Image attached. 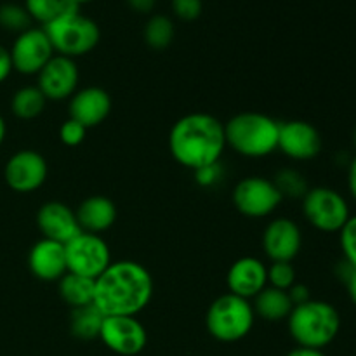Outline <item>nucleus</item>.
I'll list each match as a JSON object with an SVG mask.
<instances>
[{"label":"nucleus","instance_id":"cd10ccee","mask_svg":"<svg viewBox=\"0 0 356 356\" xmlns=\"http://www.w3.org/2000/svg\"><path fill=\"white\" fill-rule=\"evenodd\" d=\"M0 28L13 33H23L31 28V17L24 6L14 2H6L0 6Z\"/></svg>","mask_w":356,"mask_h":356},{"label":"nucleus","instance_id":"4468645a","mask_svg":"<svg viewBox=\"0 0 356 356\" xmlns=\"http://www.w3.org/2000/svg\"><path fill=\"white\" fill-rule=\"evenodd\" d=\"M277 149L292 160H312L322 149V138L315 125L309 122H282L278 127Z\"/></svg>","mask_w":356,"mask_h":356},{"label":"nucleus","instance_id":"4be33fe9","mask_svg":"<svg viewBox=\"0 0 356 356\" xmlns=\"http://www.w3.org/2000/svg\"><path fill=\"white\" fill-rule=\"evenodd\" d=\"M58 291L66 305L75 308L94 305V280L66 271L58 282Z\"/></svg>","mask_w":356,"mask_h":356},{"label":"nucleus","instance_id":"b1692460","mask_svg":"<svg viewBox=\"0 0 356 356\" xmlns=\"http://www.w3.org/2000/svg\"><path fill=\"white\" fill-rule=\"evenodd\" d=\"M45 103L47 99L37 86H24L14 92L13 99H10V110H13L14 117L21 118V120H33L38 115H42Z\"/></svg>","mask_w":356,"mask_h":356},{"label":"nucleus","instance_id":"0eeeda50","mask_svg":"<svg viewBox=\"0 0 356 356\" xmlns=\"http://www.w3.org/2000/svg\"><path fill=\"white\" fill-rule=\"evenodd\" d=\"M302 212L309 225L323 233H339L351 218L346 198L327 186L309 188L302 197Z\"/></svg>","mask_w":356,"mask_h":356},{"label":"nucleus","instance_id":"a19ab883","mask_svg":"<svg viewBox=\"0 0 356 356\" xmlns=\"http://www.w3.org/2000/svg\"><path fill=\"white\" fill-rule=\"evenodd\" d=\"M66 2H70V3H73V6H83V3H89V2H92V0H66Z\"/></svg>","mask_w":356,"mask_h":356},{"label":"nucleus","instance_id":"aec40b11","mask_svg":"<svg viewBox=\"0 0 356 356\" xmlns=\"http://www.w3.org/2000/svg\"><path fill=\"white\" fill-rule=\"evenodd\" d=\"M76 221L82 232L99 233L106 232L117 221V207L113 202L103 195H92V197L86 198L79 209L75 211Z\"/></svg>","mask_w":356,"mask_h":356},{"label":"nucleus","instance_id":"a878e982","mask_svg":"<svg viewBox=\"0 0 356 356\" xmlns=\"http://www.w3.org/2000/svg\"><path fill=\"white\" fill-rule=\"evenodd\" d=\"M75 7L79 6H73L66 0H24V9L30 14L31 21H37L42 26L52 23L56 17Z\"/></svg>","mask_w":356,"mask_h":356},{"label":"nucleus","instance_id":"ddd939ff","mask_svg":"<svg viewBox=\"0 0 356 356\" xmlns=\"http://www.w3.org/2000/svg\"><path fill=\"white\" fill-rule=\"evenodd\" d=\"M37 76V87L47 101H65L79 90V66L66 56H52Z\"/></svg>","mask_w":356,"mask_h":356},{"label":"nucleus","instance_id":"423d86ee","mask_svg":"<svg viewBox=\"0 0 356 356\" xmlns=\"http://www.w3.org/2000/svg\"><path fill=\"white\" fill-rule=\"evenodd\" d=\"M256 313L249 299L235 294H222L209 306L205 325L209 334L221 343H236L249 336Z\"/></svg>","mask_w":356,"mask_h":356},{"label":"nucleus","instance_id":"5701e85b","mask_svg":"<svg viewBox=\"0 0 356 356\" xmlns=\"http://www.w3.org/2000/svg\"><path fill=\"white\" fill-rule=\"evenodd\" d=\"M104 315L96 308V305L75 308L72 313L70 329L76 339L92 341L99 339L101 327H103Z\"/></svg>","mask_w":356,"mask_h":356},{"label":"nucleus","instance_id":"f257e3e1","mask_svg":"<svg viewBox=\"0 0 356 356\" xmlns=\"http://www.w3.org/2000/svg\"><path fill=\"white\" fill-rule=\"evenodd\" d=\"M152 298V273L136 261H111L94 280V305L104 316H136Z\"/></svg>","mask_w":356,"mask_h":356},{"label":"nucleus","instance_id":"7c9ffc66","mask_svg":"<svg viewBox=\"0 0 356 356\" xmlns=\"http://www.w3.org/2000/svg\"><path fill=\"white\" fill-rule=\"evenodd\" d=\"M86 136L87 129L76 120H73V118L65 120L61 124V127H59V141L65 146H70V148H75V146L82 145Z\"/></svg>","mask_w":356,"mask_h":356},{"label":"nucleus","instance_id":"f704fd0d","mask_svg":"<svg viewBox=\"0 0 356 356\" xmlns=\"http://www.w3.org/2000/svg\"><path fill=\"white\" fill-rule=\"evenodd\" d=\"M13 72V61H10V52L3 45H0V83L6 82Z\"/></svg>","mask_w":356,"mask_h":356},{"label":"nucleus","instance_id":"393cba45","mask_svg":"<svg viewBox=\"0 0 356 356\" xmlns=\"http://www.w3.org/2000/svg\"><path fill=\"white\" fill-rule=\"evenodd\" d=\"M176 35V28H174L172 19L163 14H155L149 17L143 30V37H145L146 45H149L155 51H162L167 49L174 40Z\"/></svg>","mask_w":356,"mask_h":356},{"label":"nucleus","instance_id":"20e7f679","mask_svg":"<svg viewBox=\"0 0 356 356\" xmlns=\"http://www.w3.org/2000/svg\"><path fill=\"white\" fill-rule=\"evenodd\" d=\"M287 322L289 332L298 346L313 350L329 346L341 330L339 312L330 302L316 299L294 306Z\"/></svg>","mask_w":356,"mask_h":356},{"label":"nucleus","instance_id":"1a4fd4ad","mask_svg":"<svg viewBox=\"0 0 356 356\" xmlns=\"http://www.w3.org/2000/svg\"><path fill=\"white\" fill-rule=\"evenodd\" d=\"M232 200L240 214L247 218H266L275 212L284 198L273 181L261 176H250L236 183Z\"/></svg>","mask_w":356,"mask_h":356},{"label":"nucleus","instance_id":"c756f323","mask_svg":"<svg viewBox=\"0 0 356 356\" xmlns=\"http://www.w3.org/2000/svg\"><path fill=\"white\" fill-rule=\"evenodd\" d=\"M339 242L344 261L356 268V214L348 219V222L339 232Z\"/></svg>","mask_w":356,"mask_h":356},{"label":"nucleus","instance_id":"473e14b6","mask_svg":"<svg viewBox=\"0 0 356 356\" xmlns=\"http://www.w3.org/2000/svg\"><path fill=\"white\" fill-rule=\"evenodd\" d=\"M195 172V179L200 186L204 188H212L216 184H219L225 177V169H222L221 162L211 163V165H205L202 169L193 170Z\"/></svg>","mask_w":356,"mask_h":356},{"label":"nucleus","instance_id":"f3484780","mask_svg":"<svg viewBox=\"0 0 356 356\" xmlns=\"http://www.w3.org/2000/svg\"><path fill=\"white\" fill-rule=\"evenodd\" d=\"M226 285L229 294L254 299L268 285V266L257 257H240L229 266Z\"/></svg>","mask_w":356,"mask_h":356},{"label":"nucleus","instance_id":"39448f33","mask_svg":"<svg viewBox=\"0 0 356 356\" xmlns=\"http://www.w3.org/2000/svg\"><path fill=\"white\" fill-rule=\"evenodd\" d=\"M42 28L47 33L56 54L72 59L89 54L101 40L97 23L80 13V7L70 9L68 13L61 14L52 23Z\"/></svg>","mask_w":356,"mask_h":356},{"label":"nucleus","instance_id":"2eb2a0df","mask_svg":"<svg viewBox=\"0 0 356 356\" xmlns=\"http://www.w3.org/2000/svg\"><path fill=\"white\" fill-rule=\"evenodd\" d=\"M301 245V229L289 218L273 219L263 233V249L271 263H292Z\"/></svg>","mask_w":356,"mask_h":356},{"label":"nucleus","instance_id":"c9c22d12","mask_svg":"<svg viewBox=\"0 0 356 356\" xmlns=\"http://www.w3.org/2000/svg\"><path fill=\"white\" fill-rule=\"evenodd\" d=\"M127 3L132 10H136V13L148 14L153 10L156 0H127Z\"/></svg>","mask_w":356,"mask_h":356},{"label":"nucleus","instance_id":"6ab92c4d","mask_svg":"<svg viewBox=\"0 0 356 356\" xmlns=\"http://www.w3.org/2000/svg\"><path fill=\"white\" fill-rule=\"evenodd\" d=\"M28 266H30L31 275L38 280L59 282V278L68 271L65 245L54 240H38L28 254Z\"/></svg>","mask_w":356,"mask_h":356},{"label":"nucleus","instance_id":"e433bc0d","mask_svg":"<svg viewBox=\"0 0 356 356\" xmlns=\"http://www.w3.org/2000/svg\"><path fill=\"white\" fill-rule=\"evenodd\" d=\"M348 188H350L351 197L356 200V156L351 160L350 169H348Z\"/></svg>","mask_w":356,"mask_h":356},{"label":"nucleus","instance_id":"7ed1b4c3","mask_svg":"<svg viewBox=\"0 0 356 356\" xmlns=\"http://www.w3.org/2000/svg\"><path fill=\"white\" fill-rule=\"evenodd\" d=\"M280 122L257 111H243L225 124L226 146L242 156L263 159L278 148Z\"/></svg>","mask_w":356,"mask_h":356},{"label":"nucleus","instance_id":"6e6552de","mask_svg":"<svg viewBox=\"0 0 356 356\" xmlns=\"http://www.w3.org/2000/svg\"><path fill=\"white\" fill-rule=\"evenodd\" d=\"M66 270L68 273L96 280L111 264L110 245L94 233L80 232L75 238L65 243Z\"/></svg>","mask_w":356,"mask_h":356},{"label":"nucleus","instance_id":"9d476101","mask_svg":"<svg viewBox=\"0 0 356 356\" xmlns=\"http://www.w3.org/2000/svg\"><path fill=\"white\" fill-rule=\"evenodd\" d=\"M9 52L13 70L21 75H38L56 54L44 28L33 26L17 35Z\"/></svg>","mask_w":356,"mask_h":356},{"label":"nucleus","instance_id":"ea45409f","mask_svg":"<svg viewBox=\"0 0 356 356\" xmlns=\"http://www.w3.org/2000/svg\"><path fill=\"white\" fill-rule=\"evenodd\" d=\"M6 134H7V125H6V120H3V117L0 115V146H2L3 139H6Z\"/></svg>","mask_w":356,"mask_h":356},{"label":"nucleus","instance_id":"f03ea898","mask_svg":"<svg viewBox=\"0 0 356 356\" xmlns=\"http://www.w3.org/2000/svg\"><path fill=\"white\" fill-rule=\"evenodd\" d=\"M226 148L225 124L214 115L188 113L169 132V152L177 163L197 170L221 162Z\"/></svg>","mask_w":356,"mask_h":356},{"label":"nucleus","instance_id":"2f4dec72","mask_svg":"<svg viewBox=\"0 0 356 356\" xmlns=\"http://www.w3.org/2000/svg\"><path fill=\"white\" fill-rule=\"evenodd\" d=\"M174 16L179 17L181 21H195L200 17L204 10V2L202 0H170Z\"/></svg>","mask_w":356,"mask_h":356},{"label":"nucleus","instance_id":"79ce46f5","mask_svg":"<svg viewBox=\"0 0 356 356\" xmlns=\"http://www.w3.org/2000/svg\"><path fill=\"white\" fill-rule=\"evenodd\" d=\"M353 141H355V146H356V129H355V134H353Z\"/></svg>","mask_w":356,"mask_h":356},{"label":"nucleus","instance_id":"412c9836","mask_svg":"<svg viewBox=\"0 0 356 356\" xmlns=\"http://www.w3.org/2000/svg\"><path fill=\"white\" fill-rule=\"evenodd\" d=\"M252 308L256 316H261L266 322H280V320L289 318L294 305H292L287 291H280V289L266 285L254 298Z\"/></svg>","mask_w":356,"mask_h":356},{"label":"nucleus","instance_id":"72a5a7b5","mask_svg":"<svg viewBox=\"0 0 356 356\" xmlns=\"http://www.w3.org/2000/svg\"><path fill=\"white\" fill-rule=\"evenodd\" d=\"M287 294H289V298H291L292 305L294 306L305 305V302H308L309 299H312V296H309V289L302 284L292 285V287L287 291Z\"/></svg>","mask_w":356,"mask_h":356},{"label":"nucleus","instance_id":"f8f14e48","mask_svg":"<svg viewBox=\"0 0 356 356\" xmlns=\"http://www.w3.org/2000/svg\"><path fill=\"white\" fill-rule=\"evenodd\" d=\"M99 339L113 353L136 356L146 348L148 334L136 316H104Z\"/></svg>","mask_w":356,"mask_h":356},{"label":"nucleus","instance_id":"9b49d317","mask_svg":"<svg viewBox=\"0 0 356 356\" xmlns=\"http://www.w3.org/2000/svg\"><path fill=\"white\" fill-rule=\"evenodd\" d=\"M49 167L44 155L35 149H19L7 160L3 179L16 193H31L44 186Z\"/></svg>","mask_w":356,"mask_h":356},{"label":"nucleus","instance_id":"dca6fc26","mask_svg":"<svg viewBox=\"0 0 356 356\" xmlns=\"http://www.w3.org/2000/svg\"><path fill=\"white\" fill-rule=\"evenodd\" d=\"M37 226L44 238L54 240L59 243H68L75 238L82 229L76 221L75 211L63 202H45L37 212Z\"/></svg>","mask_w":356,"mask_h":356},{"label":"nucleus","instance_id":"a211bd4d","mask_svg":"<svg viewBox=\"0 0 356 356\" xmlns=\"http://www.w3.org/2000/svg\"><path fill=\"white\" fill-rule=\"evenodd\" d=\"M111 113V97L103 87H83L70 97V118L86 129L97 127Z\"/></svg>","mask_w":356,"mask_h":356},{"label":"nucleus","instance_id":"bb28decb","mask_svg":"<svg viewBox=\"0 0 356 356\" xmlns=\"http://www.w3.org/2000/svg\"><path fill=\"white\" fill-rule=\"evenodd\" d=\"M273 184L280 191L282 198H302L309 190L306 177L294 169L278 170L273 177Z\"/></svg>","mask_w":356,"mask_h":356},{"label":"nucleus","instance_id":"c85d7f7f","mask_svg":"<svg viewBox=\"0 0 356 356\" xmlns=\"http://www.w3.org/2000/svg\"><path fill=\"white\" fill-rule=\"evenodd\" d=\"M296 284V270L292 263H271L268 266V285L280 291H289Z\"/></svg>","mask_w":356,"mask_h":356},{"label":"nucleus","instance_id":"4c0bfd02","mask_svg":"<svg viewBox=\"0 0 356 356\" xmlns=\"http://www.w3.org/2000/svg\"><path fill=\"white\" fill-rule=\"evenodd\" d=\"M346 287H348V294H350V299L353 301V305L356 306V268H353L350 277L346 278Z\"/></svg>","mask_w":356,"mask_h":356},{"label":"nucleus","instance_id":"58836bf2","mask_svg":"<svg viewBox=\"0 0 356 356\" xmlns=\"http://www.w3.org/2000/svg\"><path fill=\"white\" fill-rule=\"evenodd\" d=\"M287 356H325L322 350H313V348H301L298 346L296 350H292Z\"/></svg>","mask_w":356,"mask_h":356}]
</instances>
